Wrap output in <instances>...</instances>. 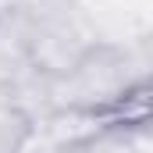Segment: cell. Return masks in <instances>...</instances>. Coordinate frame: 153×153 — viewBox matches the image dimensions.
Listing matches in <instances>:
<instances>
[{
  "mask_svg": "<svg viewBox=\"0 0 153 153\" xmlns=\"http://www.w3.org/2000/svg\"><path fill=\"white\" fill-rule=\"evenodd\" d=\"M150 125H153V75H143L96 103H85V107H75L68 114L53 117L46 125V135L53 146L61 143L75 146L89 139H103V135L139 132Z\"/></svg>",
  "mask_w": 153,
  "mask_h": 153,
  "instance_id": "1",
  "label": "cell"
},
{
  "mask_svg": "<svg viewBox=\"0 0 153 153\" xmlns=\"http://www.w3.org/2000/svg\"><path fill=\"white\" fill-rule=\"evenodd\" d=\"M7 7H11V0H0V14H4V11H7Z\"/></svg>",
  "mask_w": 153,
  "mask_h": 153,
  "instance_id": "2",
  "label": "cell"
}]
</instances>
